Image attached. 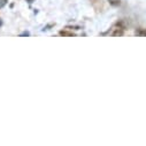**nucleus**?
Segmentation results:
<instances>
[{
    "label": "nucleus",
    "instance_id": "obj_1",
    "mask_svg": "<svg viewBox=\"0 0 146 146\" xmlns=\"http://www.w3.org/2000/svg\"><path fill=\"white\" fill-rule=\"evenodd\" d=\"M112 35H113V36H123V29H122V28L115 29V31H114Z\"/></svg>",
    "mask_w": 146,
    "mask_h": 146
},
{
    "label": "nucleus",
    "instance_id": "obj_2",
    "mask_svg": "<svg viewBox=\"0 0 146 146\" xmlns=\"http://www.w3.org/2000/svg\"><path fill=\"white\" fill-rule=\"evenodd\" d=\"M60 35L61 36H67V37H72V36H75L74 32H68V31H61Z\"/></svg>",
    "mask_w": 146,
    "mask_h": 146
},
{
    "label": "nucleus",
    "instance_id": "obj_3",
    "mask_svg": "<svg viewBox=\"0 0 146 146\" xmlns=\"http://www.w3.org/2000/svg\"><path fill=\"white\" fill-rule=\"evenodd\" d=\"M136 35H138V36H146V31L145 30H139V31H136Z\"/></svg>",
    "mask_w": 146,
    "mask_h": 146
},
{
    "label": "nucleus",
    "instance_id": "obj_4",
    "mask_svg": "<svg viewBox=\"0 0 146 146\" xmlns=\"http://www.w3.org/2000/svg\"><path fill=\"white\" fill-rule=\"evenodd\" d=\"M6 0H0V7H3V6H5L6 5Z\"/></svg>",
    "mask_w": 146,
    "mask_h": 146
},
{
    "label": "nucleus",
    "instance_id": "obj_5",
    "mask_svg": "<svg viewBox=\"0 0 146 146\" xmlns=\"http://www.w3.org/2000/svg\"><path fill=\"white\" fill-rule=\"evenodd\" d=\"M27 1H29V3H32V1H33V0H27Z\"/></svg>",
    "mask_w": 146,
    "mask_h": 146
},
{
    "label": "nucleus",
    "instance_id": "obj_6",
    "mask_svg": "<svg viewBox=\"0 0 146 146\" xmlns=\"http://www.w3.org/2000/svg\"><path fill=\"white\" fill-rule=\"evenodd\" d=\"M0 24H1V22H0Z\"/></svg>",
    "mask_w": 146,
    "mask_h": 146
}]
</instances>
